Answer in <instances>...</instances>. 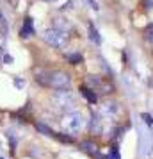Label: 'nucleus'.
<instances>
[{
  "label": "nucleus",
  "mask_w": 153,
  "mask_h": 159,
  "mask_svg": "<svg viewBox=\"0 0 153 159\" xmlns=\"http://www.w3.org/2000/svg\"><path fill=\"white\" fill-rule=\"evenodd\" d=\"M48 86L53 88V89H57V91L70 89V86H71V77L66 72H61V70L48 72Z\"/></svg>",
  "instance_id": "f257e3e1"
},
{
  "label": "nucleus",
  "mask_w": 153,
  "mask_h": 159,
  "mask_svg": "<svg viewBox=\"0 0 153 159\" xmlns=\"http://www.w3.org/2000/svg\"><path fill=\"white\" fill-rule=\"evenodd\" d=\"M43 39L50 47H53V48H64L66 45H68V41H70L68 34L59 29H46L43 34Z\"/></svg>",
  "instance_id": "f03ea898"
},
{
  "label": "nucleus",
  "mask_w": 153,
  "mask_h": 159,
  "mask_svg": "<svg viewBox=\"0 0 153 159\" xmlns=\"http://www.w3.org/2000/svg\"><path fill=\"white\" fill-rule=\"evenodd\" d=\"M62 127H64L68 132H71V134H75V132H79L82 127V115L79 113V111H73V113H66L64 116H62Z\"/></svg>",
  "instance_id": "7ed1b4c3"
},
{
  "label": "nucleus",
  "mask_w": 153,
  "mask_h": 159,
  "mask_svg": "<svg viewBox=\"0 0 153 159\" xmlns=\"http://www.w3.org/2000/svg\"><path fill=\"white\" fill-rule=\"evenodd\" d=\"M87 88L95 89L98 95H105L112 89V86L109 84V80H103L100 77H95V75H89L87 77Z\"/></svg>",
  "instance_id": "20e7f679"
},
{
  "label": "nucleus",
  "mask_w": 153,
  "mask_h": 159,
  "mask_svg": "<svg viewBox=\"0 0 153 159\" xmlns=\"http://www.w3.org/2000/svg\"><path fill=\"white\" fill-rule=\"evenodd\" d=\"M55 98H57L61 107H71L75 104V98L71 97V93H59V95H55Z\"/></svg>",
  "instance_id": "39448f33"
},
{
  "label": "nucleus",
  "mask_w": 153,
  "mask_h": 159,
  "mask_svg": "<svg viewBox=\"0 0 153 159\" xmlns=\"http://www.w3.org/2000/svg\"><path fill=\"white\" fill-rule=\"evenodd\" d=\"M80 93L84 95V98L87 102H91V104H96V102H98V93H96L95 89H91V88L80 86Z\"/></svg>",
  "instance_id": "423d86ee"
},
{
  "label": "nucleus",
  "mask_w": 153,
  "mask_h": 159,
  "mask_svg": "<svg viewBox=\"0 0 153 159\" xmlns=\"http://www.w3.org/2000/svg\"><path fill=\"white\" fill-rule=\"evenodd\" d=\"M20 36H22L23 39H29V38L34 36V27H32V20H30V18H27V20H25L22 30H20Z\"/></svg>",
  "instance_id": "0eeeda50"
},
{
  "label": "nucleus",
  "mask_w": 153,
  "mask_h": 159,
  "mask_svg": "<svg viewBox=\"0 0 153 159\" xmlns=\"http://www.w3.org/2000/svg\"><path fill=\"white\" fill-rule=\"evenodd\" d=\"M80 148L84 152H87V154H96L98 152V147H96L95 141H89V139H86V141H80Z\"/></svg>",
  "instance_id": "6e6552de"
},
{
  "label": "nucleus",
  "mask_w": 153,
  "mask_h": 159,
  "mask_svg": "<svg viewBox=\"0 0 153 159\" xmlns=\"http://www.w3.org/2000/svg\"><path fill=\"white\" fill-rule=\"evenodd\" d=\"M36 77V82H39L41 86H48V72L46 70H39V72L34 73Z\"/></svg>",
  "instance_id": "1a4fd4ad"
},
{
  "label": "nucleus",
  "mask_w": 153,
  "mask_h": 159,
  "mask_svg": "<svg viewBox=\"0 0 153 159\" xmlns=\"http://www.w3.org/2000/svg\"><path fill=\"white\" fill-rule=\"evenodd\" d=\"M66 61H68V63H71V65L80 63V61H82L80 52H71V54H66Z\"/></svg>",
  "instance_id": "9d476101"
},
{
  "label": "nucleus",
  "mask_w": 153,
  "mask_h": 159,
  "mask_svg": "<svg viewBox=\"0 0 153 159\" xmlns=\"http://www.w3.org/2000/svg\"><path fill=\"white\" fill-rule=\"evenodd\" d=\"M36 129L39 130V132L46 134V136H53V138H55V134H57V132H53V130H52L50 127H46L45 123H36Z\"/></svg>",
  "instance_id": "9b49d317"
},
{
  "label": "nucleus",
  "mask_w": 153,
  "mask_h": 159,
  "mask_svg": "<svg viewBox=\"0 0 153 159\" xmlns=\"http://www.w3.org/2000/svg\"><path fill=\"white\" fill-rule=\"evenodd\" d=\"M89 129H91V132H96V134L100 132V120H98V116L93 115V118H91V127Z\"/></svg>",
  "instance_id": "f8f14e48"
},
{
  "label": "nucleus",
  "mask_w": 153,
  "mask_h": 159,
  "mask_svg": "<svg viewBox=\"0 0 153 159\" xmlns=\"http://www.w3.org/2000/svg\"><path fill=\"white\" fill-rule=\"evenodd\" d=\"M89 36H91V39H93V41L100 43V36H98V32L95 30V27H93V25H89Z\"/></svg>",
  "instance_id": "ddd939ff"
},
{
  "label": "nucleus",
  "mask_w": 153,
  "mask_h": 159,
  "mask_svg": "<svg viewBox=\"0 0 153 159\" xmlns=\"http://www.w3.org/2000/svg\"><path fill=\"white\" fill-rule=\"evenodd\" d=\"M144 38L148 39V41H153V23L146 27V30H144Z\"/></svg>",
  "instance_id": "4468645a"
},
{
  "label": "nucleus",
  "mask_w": 153,
  "mask_h": 159,
  "mask_svg": "<svg viewBox=\"0 0 153 159\" xmlns=\"http://www.w3.org/2000/svg\"><path fill=\"white\" fill-rule=\"evenodd\" d=\"M142 120H144L146 123H148V125H153V118L150 115H148V113H144V115H142Z\"/></svg>",
  "instance_id": "2eb2a0df"
},
{
  "label": "nucleus",
  "mask_w": 153,
  "mask_h": 159,
  "mask_svg": "<svg viewBox=\"0 0 153 159\" xmlns=\"http://www.w3.org/2000/svg\"><path fill=\"white\" fill-rule=\"evenodd\" d=\"M0 23L4 25V16H2V13H0Z\"/></svg>",
  "instance_id": "dca6fc26"
},
{
  "label": "nucleus",
  "mask_w": 153,
  "mask_h": 159,
  "mask_svg": "<svg viewBox=\"0 0 153 159\" xmlns=\"http://www.w3.org/2000/svg\"><path fill=\"white\" fill-rule=\"evenodd\" d=\"M46 2H52V0H46Z\"/></svg>",
  "instance_id": "f3484780"
}]
</instances>
